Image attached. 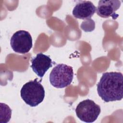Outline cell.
<instances>
[{
	"label": "cell",
	"instance_id": "obj_1",
	"mask_svg": "<svg viewBox=\"0 0 123 123\" xmlns=\"http://www.w3.org/2000/svg\"><path fill=\"white\" fill-rule=\"evenodd\" d=\"M99 96L105 102L121 100L123 97V76L116 72L103 73L97 85Z\"/></svg>",
	"mask_w": 123,
	"mask_h": 123
},
{
	"label": "cell",
	"instance_id": "obj_2",
	"mask_svg": "<svg viewBox=\"0 0 123 123\" xmlns=\"http://www.w3.org/2000/svg\"><path fill=\"white\" fill-rule=\"evenodd\" d=\"M37 78L26 83L22 86L20 95L22 99L27 105L36 107L41 103L44 98L45 92L44 87Z\"/></svg>",
	"mask_w": 123,
	"mask_h": 123
},
{
	"label": "cell",
	"instance_id": "obj_3",
	"mask_svg": "<svg viewBox=\"0 0 123 123\" xmlns=\"http://www.w3.org/2000/svg\"><path fill=\"white\" fill-rule=\"evenodd\" d=\"M74 77L73 68L65 64L56 65L51 70L49 80L51 85L58 88L65 87L72 83Z\"/></svg>",
	"mask_w": 123,
	"mask_h": 123
},
{
	"label": "cell",
	"instance_id": "obj_4",
	"mask_svg": "<svg viewBox=\"0 0 123 123\" xmlns=\"http://www.w3.org/2000/svg\"><path fill=\"white\" fill-rule=\"evenodd\" d=\"M75 111L77 117L82 121L93 123L99 115L100 108L94 101L87 99L79 102Z\"/></svg>",
	"mask_w": 123,
	"mask_h": 123
},
{
	"label": "cell",
	"instance_id": "obj_5",
	"mask_svg": "<svg viewBox=\"0 0 123 123\" xmlns=\"http://www.w3.org/2000/svg\"><path fill=\"white\" fill-rule=\"evenodd\" d=\"M10 44L15 52L26 53L30 51L33 46L32 37L26 31H17L12 36L10 39Z\"/></svg>",
	"mask_w": 123,
	"mask_h": 123
},
{
	"label": "cell",
	"instance_id": "obj_6",
	"mask_svg": "<svg viewBox=\"0 0 123 123\" xmlns=\"http://www.w3.org/2000/svg\"><path fill=\"white\" fill-rule=\"evenodd\" d=\"M121 4V1L118 0H99L97 8V13L102 18L111 17L113 19H116L119 14L115 12L119 9Z\"/></svg>",
	"mask_w": 123,
	"mask_h": 123
},
{
	"label": "cell",
	"instance_id": "obj_7",
	"mask_svg": "<svg viewBox=\"0 0 123 123\" xmlns=\"http://www.w3.org/2000/svg\"><path fill=\"white\" fill-rule=\"evenodd\" d=\"M31 62V68L40 78L43 77L45 73L52 66V62L50 58L42 53L37 54L35 57L32 59Z\"/></svg>",
	"mask_w": 123,
	"mask_h": 123
},
{
	"label": "cell",
	"instance_id": "obj_8",
	"mask_svg": "<svg viewBox=\"0 0 123 123\" xmlns=\"http://www.w3.org/2000/svg\"><path fill=\"white\" fill-rule=\"evenodd\" d=\"M97 8L90 1H79L73 9L72 13L74 16L80 19H88L96 12Z\"/></svg>",
	"mask_w": 123,
	"mask_h": 123
}]
</instances>
